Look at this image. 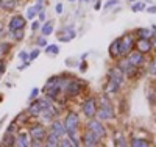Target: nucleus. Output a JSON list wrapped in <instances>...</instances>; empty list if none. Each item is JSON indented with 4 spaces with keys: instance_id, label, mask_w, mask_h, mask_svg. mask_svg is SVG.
I'll list each match as a JSON object with an SVG mask.
<instances>
[{
    "instance_id": "nucleus-1",
    "label": "nucleus",
    "mask_w": 156,
    "mask_h": 147,
    "mask_svg": "<svg viewBox=\"0 0 156 147\" xmlns=\"http://www.w3.org/2000/svg\"><path fill=\"white\" fill-rule=\"evenodd\" d=\"M123 80H125V74L120 68L111 69L109 71V80H108V85H106V92L108 94H115V92L120 89Z\"/></svg>"
},
{
    "instance_id": "nucleus-2",
    "label": "nucleus",
    "mask_w": 156,
    "mask_h": 147,
    "mask_svg": "<svg viewBox=\"0 0 156 147\" xmlns=\"http://www.w3.org/2000/svg\"><path fill=\"white\" fill-rule=\"evenodd\" d=\"M95 116L100 121H111V119H114V108L106 96H103L100 99V110H97Z\"/></svg>"
},
{
    "instance_id": "nucleus-3",
    "label": "nucleus",
    "mask_w": 156,
    "mask_h": 147,
    "mask_svg": "<svg viewBox=\"0 0 156 147\" xmlns=\"http://www.w3.org/2000/svg\"><path fill=\"white\" fill-rule=\"evenodd\" d=\"M87 130H90L92 133H95V135H97L100 139H103V138L106 136V128L103 127V124H101L100 119H95V117L89 119V122H87Z\"/></svg>"
},
{
    "instance_id": "nucleus-4",
    "label": "nucleus",
    "mask_w": 156,
    "mask_h": 147,
    "mask_svg": "<svg viewBox=\"0 0 156 147\" xmlns=\"http://www.w3.org/2000/svg\"><path fill=\"white\" fill-rule=\"evenodd\" d=\"M134 46H136V41H134V36H133V35H125V36H122V38H120V57L128 55V53L133 50Z\"/></svg>"
},
{
    "instance_id": "nucleus-5",
    "label": "nucleus",
    "mask_w": 156,
    "mask_h": 147,
    "mask_svg": "<svg viewBox=\"0 0 156 147\" xmlns=\"http://www.w3.org/2000/svg\"><path fill=\"white\" fill-rule=\"evenodd\" d=\"M83 113H84V116L87 119L95 117V114H97V102H95V99L89 97V99L84 100V103H83Z\"/></svg>"
},
{
    "instance_id": "nucleus-6",
    "label": "nucleus",
    "mask_w": 156,
    "mask_h": 147,
    "mask_svg": "<svg viewBox=\"0 0 156 147\" xmlns=\"http://www.w3.org/2000/svg\"><path fill=\"white\" fill-rule=\"evenodd\" d=\"M126 61H128V64H131V66H134V68H140L142 64H144V53H140L139 50H136V52H129L128 55H126V58H125Z\"/></svg>"
},
{
    "instance_id": "nucleus-7",
    "label": "nucleus",
    "mask_w": 156,
    "mask_h": 147,
    "mask_svg": "<svg viewBox=\"0 0 156 147\" xmlns=\"http://www.w3.org/2000/svg\"><path fill=\"white\" fill-rule=\"evenodd\" d=\"M75 36H76L75 27L73 25H67V27H64V28L61 30V33L58 35V39L61 42H69V41H72Z\"/></svg>"
},
{
    "instance_id": "nucleus-8",
    "label": "nucleus",
    "mask_w": 156,
    "mask_h": 147,
    "mask_svg": "<svg viewBox=\"0 0 156 147\" xmlns=\"http://www.w3.org/2000/svg\"><path fill=\"white\" fill-rule=\"evenodd\" d=\"M25 25H27V17H23V16H20V14L12 16V17L9 19V24H8V27H9V31L25 28Z\"/></svg>"
},
{
    "instance_id": "nucleus-9",
    "label": "nucleus",
    "mask_w": 156,
    "mask_h": 147,
    "mask_svg": "<svg viewBox=\"0 0 156 147\" xmlns=\"http://www.w3.org/2000/svg\"><path fill=\"white\" fill-rule=\"evenodd\" d=\"M81 89H83V83L80 82V80H69L67 82V85H66V92L69 96H78L81 92Z\"/></svg>"
},
{
    "instance_id": "nucleus-10",
    "label": "nucleus",
    "mask_w": 156,
    "mask_h": 147,
    "mask_svg": "<svg viewBox=\"0 0 156 147\" xmlns=\"http://www.w3.org/2000/svg\"><path fill=\"white\" fill-rule=\"evenodd\" d=\"M30 136H31L33 141L42 142V141L45 139V136H47V130H45L42 125H34V127H31V130H30Z\"/></svg>"
},
{
    "instance_id": "nucleus-11",
    "label": "nucleus",
    "mask_w": 156,
    "mask_h": 147,
    "mask_svg": "<svg viewBox=\"0 0 156 147\" xmlns=\"http://www.w3.org/2000/svg\"><path fill=\"white\" fill-rule=\"evenodd\" d=\"M50 133L56 135L58 138H64L67 135V130H66V125H64L61 121H53L50 125Z\"/></svg>"
},
{
    "instance_id": "nucleus-12",
    "label": "nucleus",
    "mask_w": 156,
    "mask_h": 147,
    "mask_svg": "<svg viewBox=\"0 0 156 147\" xmlns=\"http://www.w3.org/2000/svg\"><path fill=\"white\" fill-rule=\"evenodd\" d=\"M64 125H66V130L67 131H76V127H78V114L70 111L64 121Z\"/></svg>"
},
{
    "instance_id": "nucleus-13",
    "label": "nucleus",
    "mask_w": 156,
    "mask_h": 147,
    "mask_svg": "<svg viewBox=\"0 0 156 147\" xmlns=\"http://www.w3.org/2000/svg\"><path fill=\"white\" fill-rule=\"evenodd\" d=\"M136 46H137V50L140 53H150L153 50V46H151V39H145V38H137L136 41Z\"/></svg>"
},
{
    "instance_id": "nucleus-14",
    "label": "nucleus",
    "mask_w": 156,
    "mask_h": 147,
    "mask_svg": "<svg viewBox=\"0 0 156 147\" xmlns=\"http://www.w3.org/2000/svg\"><path fill=\"white\" fill-rule=\"evenodd\" d=\"M83 144L87 145V147H95L100 144V138L95 135V133H92L90 130H87L84 133V136H83Z\"/></svg>"
},
{
    "instance_id": "nucleus-15",
    "label": "nucleus",
    "mask_w": 156,
    "mask_h": 147,
    "mask_svg": "<svg viewBox=\"0 0 156 147\" xmlns=\"http://www.w3.org/2000/svg\"><path fill=\"white\" fill-rule=\"evenodd\" d=\"M27 113L31 114V116H34V117H37L39 114H41L42 113V102H41V99L31 102L28 105V108H27Z\"/></svg>"
},
{
    "instance_id": "nucleus-16",
    "label": "nucleus",
    "mask_w": 156,
    "mask_h": 147,
    "mask_svg": "<svg viewBox=\"0 0 156 147\" xmlns=\"http://www.w3.org/2000/svg\"><path fill=\"white\" fill-rule=\"evenodd\" d=\"M109 57L111 58H120V38H117L109 46Z\"/></svg>"
},
{
    "instance_id": "nucleus-17",
    "label": "nucleus",
    "mask_w": 156,
    "mask_h": 147,
    "mask_svg": "<svg viewBox=\"0 0 156 147\" xmlns=\"http://www.w3.org/2000/svg\"><path fill=\"white\" fill-rule=\"evenodd\" d=\"M14 145H17V147H28L30 141H28V135H27V133H19L17 138H16Z\"/></svg>"
},
{
    "instance_id": "nucleus-18",
    "label": "nucleus",
    "mask_w": 156,
    "mask_h": 147,
    "mask_svg": "<svg viewBox=\"0 0 156 147\" xmlns=\"http://www.w3.org/2000/svg\"><path fill=\"white\" fill-rule=\"evenodd\" d=\"M59 142H61V138H58L53 133L45 136V145H48V147H56V145H59Z\"/></svg>"
},
{
    "instance_id": "nucleus-19",
    "label": "nucleus",
    "mask_w": 156,
    "mask_h": 147,
    "mask_svg": "<svg viewBox=\"0 0 156 147\" xmlns=\"http://www.w3.org/2000/svg\"><path fill=\"white\" fill-rule=\"evenodd\" d=\"M41 33L42 36H50L53 33V20H45V24L41 27Z\"/></svg>"
},
{
    "instance_id": "nucleus-20",
    "label": "nucleus",
    "mask_w": 156,
    "mask_h": 147,
    "mask_svg": "<svg viewBox=\"0 0 156 147\" xmlns=\"http://www.w3.org/2000/svg\"><path fill=\"white\" fill-rule=\"evenodd\" d=\"M129 145L131 147H148L150 142L147 139H140V138H134L131 139V142H129Z\"/></svg>"
},
{
    "instance_id": "nucleus-21",
    "label": "nucleus",
    "mask_w": 156,
    "mask_h": 147,
    "mask_svg": "<svg viewBox=\"0 0 156 147\" xmlns=\"http://www.w3.org/2000/svg\"><path fill=\"white\" fill-rule=\"evenodd\" d=\"M136 35H137V38H145V39H150V38H151V35H153V30H150V28H139V30L136 31Z\"/></svg>"
},
{
    "instance_id": "nucleus-22",
    "label": "nucleus",
    "mask_w": 156,
    "mask_h": 147,
    "mask_svg": "<svg viewBox=\"0 0 156 147\" xmlns=\"http://www.w3.org/2000/svg\"><path fill=\"white\" fill-rule=\"evenodd\" d=\"M144 9H147L145 2H136V3L131 5V11L133 13H140V11H144Z\"/></svg>"
},
{
    "instance_id": "nucleus-23",
    "label": "nucleus",
    "mask_w": 156,
    "mask_h": 147,
    "mask_svg": "<svg viewBox=\"0 0 156 147\" xmlns=\"http://www.w3.org/2000/svg\"><path fill=\"white\" fill-rule=\"evenodd\" d=\"M12 131H6V135H5V138H3V144L5 145H14V142H16V138L11 135Z\"/></svg>"
},
{
    "instance_id": "nucleus-24",
    "label": "nucleus",
    "mask_w": 156,
    "mask_h": 147,
    "mask_svg": "<svg viewBox=\"0 0 156 147\" xmlns=\"http://www.w3.org/2000/svg\"><path fill=\"white\" fill-rule=\"evenodd\" d=\"M37 16V11L34 9V6H30L27 9V14H25V17H27V20H34V17Z\"/></svg>"
},
{
    "instance_id": "nucleus-25",
    "label": "nucleus",
    "mask_w": 156,
    "mask_h": 147,
    "mask_svg": "<svg viewBox=\"0 0 156 147\" xmlns=\"http://www.w3.org/2000/svg\"><path fill=\"white\" fill-rule=\"evenodd\" d=\"M45 52L48 53V55H58V53H59V47L56 44H51V46L45 47Z\"/></svg>"
},
{
    "instance_id": "nucleus-26",
    "label": "nucleus",
    "mask_w": 156,
    "mask_h": 147,
    "mask_svg": "<svg viewBox=\"0 0 156 147\" xmlns=\"http://www.w3.org/2000/svg\"><path fill=\"white\" fill-rule=\"evenodd\" d=\"M11 33V36L16 39V41H22L23 39V28H20V30H12V31H9Z\"/></svg>"
},
{
    "instance_id": "nucleus-27",
    "label": "nucleus",
    "mask_w": 156,
    "mask_h": 147,
    "mask_svg": "<svg viewBox=\"0 0 156 147\" xmlns=\"http://www.w3.org/2000/svg\"><path fill=\"white\" fill-rule=\"evenodd\" d=\"M45 2H44V0H36V3H34V9L37 11V13H41L44 8H45V5H44Z\"/></svg>"
},
{
    "instance_id": "nucleus-28",
    "label": "nucleus",
    "mask_w": 156,
    "mask_h": 147,
    "mask_svg": "<svg viewBox=\"0 0 156 147\" xmlns=\"http://www.w3.org/2000/svg\"><path fill=\"white\" fill-rule=\"evenodd\" d=\"M59 145H62V147H73V142L70 141V138H62Z\"/></svg>"
},
{
    "instance_id": "nucleus-29",
    "label": "nucleus",
    "mask_w": 156,
    "mask_h": 147,
    "mask_svg": "<svg viewBox=\"0 0 156 147\" xmlns=\"http://www.w3.org/2000/svg\"><path fill=\"white\" fill-rule=\"evenodd\" d=\"M19 58H20L22 61H30V53L25 52V50H22V52L19 53Z\"/></svg>"
},
{
    "instance_id": "nucleus-30",
    "label": "nucleus",
    "mask_w": 156,
    "mask_h": 147,
    "mask_svg": "<svg viewBox=\"0 0 156 147\" xmlns=\"http://www.w3.org/2000/svg\"><path fill=\"white\" fill-rule=\"evenodd\" d=\"M39 55H41V50H39V49H34L31 53H30V61H33V60H36Z\"/></svg>"
},
{
    "instance_id": "nucleus-31",
    "label": "nucleus",
    "mask_w": 156,
    "mask_h": 147,
    "mask_svg": "<svg viewBox=\"0 0 156 147\" xmlns=\"http://www.w3.org/2000/svg\"><path fill=\"white\" fill-rule=\"evenodd\" d=\"M114 145H119V147H123V145H126V142H125V138H122V136L115 138V142H114Z\"/></svg>"
},
{
    "instance_id": "nucleus-32",
    "label": "nucleus",
    "mask_w": 156,
    "mask_h": 147,
    "mask_svg": "<svg viewBox=\"0 0 156 147\" xmlns=\"http://www.w3.org/2000/svg\"><path fill=\"white\" fill-rule=\"evenodd\" d=\"M117 3H119V0H108V2H106V5H105V8H106V9H109V8L115 6Z\"/></svg>"
},
{
    "instance_id": "nucleus-33",
    "label": "nucleus",
    "mask_w": 156,
    "mask_h": 147,
    "mask_svg": "<svg viewBox=\"0 0 156 147\" xmlns=\"http://www.w3.org/2000/svg\"><path fill=\"white\" fill-rule=\"evenodd\" d=\"M36 42H37L39 47H47V41H45V38H44V36H42V38H37V41H36Z\"/></svg>"
},
{
    "instance_id": "nucleus-34",
    "label": "nucleus",
    "mask_w": 156,
    "mask_h": 147,
    "mask_svg": "<svg viewBox=\"0 0 156 147\" xmlns=\"http://www.w3.org/2000/svg\"><path fill=\"white\" fill-rule=\"evenodd\" d=\"M39 92H41V91H39L37 88H33V89H31V94H30V99H31V100L36 99V97L39 96Z\"/></svg>"
},
{
    "instance_id": "nucleus-35",
    "label": "nucleus",
    "mask_w": 156,
    "mask_h": 147,
    "mask_svg": "<svg viewBox=\"0 0 156 147\" xmlns=\"http://www.w3.org/2000/svg\"><path fill=\"white\" fill-rule=\"evenodd\" d=\"M37 19L41 20V22H45V20H47V16H45V11H44V9H42L41 13H37Z\"/></svg>"
},
{
    "instance_id": "nucleus-36",
    "label": "nucleus",
    "mask_w": 156,
    "mask_h": 147,
    "mask_svg": "<svg viewBox=\"0 0 156 147\" xmlns=\"http://www.w3.org/2000/svg\"><path fill=\"white\" fill-rule=\"evenodd\" d=\"M31 30H33V31L41 30V24H39V20H33V24H31Z\"/></svg>"
},
{
    "instance_id": "nucleus-37",
    "label": "nucleus",
    "mask_w": 156,
    "mask_h": 147,
    "mask_svg": "<svg viewBox=\"0 0 156 147\" xmlns=\"http://www.w3.org/2000/svg\"><path fill=\"white\" fill-rule=\"evenodd\" d=\"M150 74H151V75H156V58H154V61H153L151 66H150Z\"/></svg>"
},
{
    "instance_id": "nucleus-38",
    "label": "nucleus",
    "mask_w": 156,
    "mask_h": 147,
    "mask_svg": "<svg viewBox=\"0 0 156 147\" xmlns=\"http://www.w3.org/2000/svg\"><path fill=\"white\" fill-rule=\"evenodd\" d=\"M8 49H9V44H2V42H0V53L8 52Z\"/></svg>"
},
{
    "instance_id": "nucleus-39",
    "label": "nucleus",
    "mask_w": 156,
    "mask_h": 147,
    "mask_svg": "<svg viewBox=\"0 0 156 147\" xmlns=\"http://www.w3.org/2000/svg\"><path fill=\"white\" fill-rule=\"evenodd\" d=\"M55 11H56V14H61V13L64 11V8H62V3H56V6H55Z\"/></svg>"
},
{
    "instance_id": "nucleus-40",
    "label": "nucleus",
    "mask_w": 156,
    "mask_h": 147,
    "mask_svg": "<svg viewBox=\"0 0 156 147\" xmlns=\"http://www.w3.org/2000/svg\"><path fill=\"white\" fill-rule=\"evenodd\" d=\"M151 46H153V50H156V31H153V35H151Z\"/></svg>"
},
{
    "instance_id": "nucleus-41",
    "label": "nucleus",
    "mask_w": 156,
    "mask_h": 147,
    "mask_svg": "<svg viewBox=\"0 0 156 147\" xmlns=\"http://www.w3.org/2000/svg\"><path fill=\"white\" fill-rule=\"evenodd\" d=\"M28 66H30V61H25V63H23L22 66H19V71H23V69H27Z\"/></svg>"
},
{
    "instance_id": "nucleus-42",
    "label": "nucleus",
    "mask_w": 156,
    "mask_h": 147,
    "mask_svg": "<svg viewBox=\"0 0 156 147\" xmlns=\"http://www.w3.org/2000/svg\"><path fill=\"white\" fill-rule=\"evenodd\" d=\"M3 72H5V63H3V61H0V77L3 75Z\"/></svg>"
},
{
    "instance_id": "nucleus-43",
    "label": "nucleus",
    "mask_w": 156,
    "mask_h": 147,
    "mask_svg": "<svg viewBox=\"0 0 156 147\" xmlns=\"http://www.w3.org/2000/svg\"><path fill=\"white\" fill-rule=\"evenodd\" d=\"M147 11H148V13H151V14H154V13H156V5L148 6V8H147Z\"/></svg>"
},
{
    "instance_id": "nucleus-44",
    "label": "nucleus",
    "mask_w": 156,
    "mask_h": 147,
    "mask_svg": "<svg viewBox=\"0 0 156 147\" xmlns=\"http://www.w3.org/2000/svg\"><path fill=\"white\" fill-rule=\"evenodd\" d=\"M100 8H101V2H97V3H95V6H94V9H95V11H98Z\"/></svg>"
},
{
    "instance_id": "nucleus-45",
    "label": "nucleus",
    "mask_w": 156,
    "mask_h": 147,
    "mask_svg": "<svg viewBox=\"0 0 156 147\" xmlns=\"http://www.w3.org/2000/svg\"><path fill=\"white\" fill-rule=\"evenodd\" d=\"M80 69H81V72H84V71H86V63H84V61L81 63V68H80Z\"/></svg>"
},
{
    "instance_id": "nucleus-46",
    "label": "nucleus",
    "mask_w": 156,
    "mask_h": 147,
    "mask_svg": "<svg viewBox=\"0 0 156 147\" xmlns=\"http://www.w3.org/2000/svg\"><path fill=\"white\" fill-rule=\"evenodd\" d=\"M2 30H3V25H2V22H0V35H2Z\"/></svg>"
},
{
    "instance_id": "nucleus-47",
    "label": "nucleus",
    "mask_w": 156,
    "mask_h": 147,
    "mask_svg": "<svg viewBox=\"0 0 156 147\" xmlns=\"http://www.w3.org/2000/svg\"><path fill=\"white\" fill-rule=\"evenodd\" d=\"M86 2H89V0H80V3H86Z\"/></svg>"
},
{
    "instance_id": "nucleus-48",
    "label": "nucleus",
    "mask_w": 156,
    "mask_h": 147,
    "mask_svg": "<svg viewBox=\"0 0 156 147\" xmlns=\"http://www.w3.org/2000/svg\"><path fill=\"white\" fill-rule=\"evenodd\" d=\"M69 2H72V3H73V2H75V0H69Z\"/></svg>"
},
{
    "instance_id": "nucleus-49",
    "label": "nucleus",
    "mask_w": 156,
    "mask_h": 147,
    "mask_svg": "<svg viewBox=\"0 0 156 147\" xmlns=\"http://www.w3.org/2000/svg\"><path fill=\"white\" fill-rule=\"evenodd\" d=\"M0 36H2V35H0Z\"/></svg>"
}]
</instances>
